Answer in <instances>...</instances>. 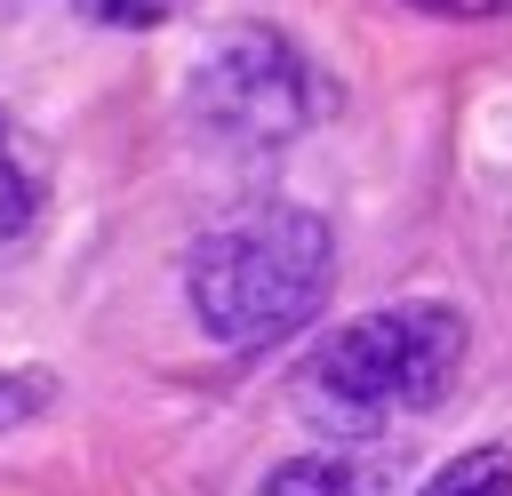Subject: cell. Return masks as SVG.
Returning <instances> with one entry per match:
<instances>
[{"mask_svg": "<svg viewBox=\"0 0 512 496\" xmlns=\"http://www.w3.org/2000/svg\"><path fill=\"white\" fill-rule=\"evenodd\" d=\"M328 280H336V240L312 208H288V200H256V208L208 224L184 264L200 328L232 352L296 336L320 312Z\"/></svg>", "mask_w": 512, "mask_h": 496, "instance_id": "obj_1", "label": "cell"}, {"mask_svg": "<svg viewBox=\"0 0 512 496\" xmlns=\"http://www.w3.org/2000/svg\"><path fill=\"white\" fill-rule=\"evenodd\" d=\"M464 368V320L448 304H384L320 336L296 368V400L320 432H384L432 408Z\"/></svg>", "mask_w": 512, "mask_h": 496, "instance_id": "obj_2", "label": "cell"}, {"mask_svg": "<svg viewBox=\"0 0 512 496\" xmlns=\"http://www.w3.org/2000/svg\"><path fill=\"white\" fill-rule=\"evenodd\" d=\"M312 112H320V72L272 24H240L192 64V120L224 144H288L312 128Z\"/></svg>", "mask_w": 512, "mask_h": 496, "instance_id": "obj_3", "label": "cell"}, {"mask_svg": "<svg viewBox=\"0 0 512 496\" xmlns=\"http://www.w3.org/2000/svg\"><path fill=\"white\" fill-rule=\"evenodd\" d=\"M256 496H360V472L344 456H296V464H272Z\"/></svg>", "mask_w": 512, "mask_h": 496, "instance_id": "obj_4", "label": "cell"}, {"mask_svg": "<svg viewBox=\"0 0 512 496\" xmlns=\"http://www.w3.org/2000/svg\"><path fill=\"white\" fill-rule=\"evenodd\" d=\"M416 496H512V456H504V448H472V456H456L448 472H432Z\"/></svg>", "mask_w": 512, "mask_h": 496, "instance_id": "obj_5", "label": "cell"}, {"mask_svg": "<svg viewBox=\"0 0 512 496\" xmlns=\"http://www.w3.org/2000/svg\"><path fill=\"white\" fill-rule=\"evenodd\" d=\"M48 392H56V384H48L40 368H0V432H16L24 416H40Z\"/></svg>", "mask_w": 512, "mask_h": 496, "instance_id": "obj_6", "label": "cell"}, {"mask_svg": "<svg viewBox=\"0 0 512 496\" xmlns=\"http://www.w3.org/2000/svg\"><path fill=\"white\" fill-rule=\"evenodd\" d=\"M96 24H120V32H152V24H168L184 0H80Z\"/></svg>", "mask_w": 512, "mask_h": 496, "instance_id": "obj_7", "label": "cell"}, {"mask_svg": "<svg viewBox=\"0 0 512 496\" xmlns=\"http://www.w3.org/2000/svg\"><path fill=\"white\" fill-rule=\"evenodd\" d=\"M416 8H440V16H496V8H512V0H416Z\"/></svg>", "mask_w": 512, "mask_h": 496, "instance_id": "obj_8", "label": "cell"}]
</instances>
